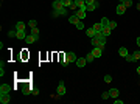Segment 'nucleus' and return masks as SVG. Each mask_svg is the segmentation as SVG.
Returning <instances> with one entry per match:
<instances>
[{"instance_id": "nucleus-12", "label": "nucleus", "mask_w": 140, "mask_h": 104, "mask_svg": "<svg viewBox=\"0 0 140 104\" xmlns=\"http://www.w3.org/2000/svg\"><path fill=\"white\" fill-rule=\"evenodd\" d=\"M98 8V3L97 2H93V3H90V5H86V9L87 11H95Z\"/></svg>"}, {"instance_id": "nucleus-9", "label": "nucleus", "mask_w": 140, "mask_h": 104, "mask_svg": "<svg viewBox=\"0 0 140 104\" xmlns=\"http://www.w3.org/2000/svg\"><path fill=\"white\" fill-rule=\"evenodd\" d=\"M79 20H81V19H79L76 14H73V16H70V17H69V22H70V24H73V25H76Z\"/></svg>"}, {"instance_id": "nucleus-5", "label": "nucleus", "mask_w": 140, "mask_h": 104, "mask_svg": "<svg viewBox=\"0 0 140 104\" xmlns=\"http://www.w3.org/2000/svg\"><path fill=\"white\" fill-rule=\"evenodd\" d=\"M92 54L95 56V57H101V54H103V48H100V47H93Z\"/></svg>"}, {"instance_id": "nucleus-13", "label": "nucleus", "mask_w": 140, "mask_h": 104, "mask_svg": "<svg viewBox=\"0 0 140 104\" xmlns=\"http://www.w3.org/2000/svg\"><path fill=\"white\" fill-rule=\"evenodd\" d=\"M95 28H93V26H90V28H87V30H86V34H87V36H89V37H93V36H95Z\"/></svg>"}, {"instance_id": "nucleus-44", "label": "nucleus", "mask_w": 140, "mask_h": 104, "mask_svg": "<svg viewBox=\"0 0 140 104\" xmlns=\"http://www.w3.org/2000/svg\"><path fill=\"white\" fill-rule=\"evenodd\" d=\"M137 73H139V75H140V65H139V67H137Z\"/></svg>"}, {"instance_id": "nucleus-17", "label": "nucleus", "mask_w": 140, "mask_h": 104, "mask_svg": "<svg viewBox=\"0 0 140 104\" xmlns=\"http://www.w3.org/2000/svg\"><path fill=\"white\" fill-rule=\"evenodd\" d=\"M101 31H103V34H104L106 37H107V36H110V33H112V30H110L109 26H103V30H101Z\"/></svg>"}, {"instance_id": "nucleus-36", "label": "nucleus", "mask_w": 140, "mask_h": 104, "mask_svg": "<svg viewBox=\"0 0 140 104\" xmlns=\"http://www.w3.org/2000/svg\"><path fill=\"white\" fill-rule=\"evenodd\" d=\"M107 98H110L109 92H104V93H103V100H107Z\"/></svg>"}, {"instance_id": "nucleus-2", "label": "nucleus", "mask_w": 140, "mask_h": 104, "mask_svg": "<svg viewBox=\"0 0 140 104\" xmlns=\"http://www.w3.org/2000/svg\"><path fill=\"white\" fill-rule=\"evenodd\" d=\"M86 13H87V9H86V6H84V8H78V9H76V13H75V14H76V16L79 17V19L83 20L84 17H86Z\"/></svg>"}, {"instance_id": "nucleus-41", "label": "nucleus", "mask_w": 140, "mask_h": 104, "mask_svg": "<svg viewBox=\"0 0 140 104\" xmlns=\"http://www.w3.org/2000/svg\"><path fill=\"white\" fill-rule=\"evenodd\" d=\"M114 103H115V104H123V101H121V100H117V98L114 100Z\"/></svg>"}, {"instance_id": "nucleus-20", "label": "nucleus", "mask_w": 140, "mask_h": 104, "mask_svg": "<svg viewBox=\"0 0 140 104\" xmlns=\"http://www.w3.org/2000/svg\"><path fill=\"white\" fill-rule=\"evenodd\" d=\"M92 26L95 28V31H101V30H103V25H101V22H98V24H93Z\"/></svg>"}, {"instance_id": "nucleus-21", "label": "nucleus", "mask_w": 140, "mask_h": 104, "mask_svg": "<svg viewBox=\"0 0 140 104\" xmlns=\"http://www.w3.org/2000/svg\"><path fill=\"white\" fill-rule=\"evenodd\" d=\"M31 34H33V36H36V37L39 39L40 33H39V30H37V26H36V28H31Z\"/></svg>"}, {"instance_id": "nucleus-10", "label": "nucleus", "mask_w": 140, "mask_h": 104, "mask_svg": "<svg viewBox=\"0 0 140 104\" xmlns=\"http://www.w3.org/2000/svg\"><path fill=\"white\" fill-rule=\"evenodd\" d=\"M9 101H11L9 93H8V95H0V103H2V104H8Z\"/></svg>"}, {"instance_id": "nucleus-14", "label": "nucleus", "mask_w": 140, "mask_h": 104, "mask_svg": "<svg viewBox=\"0 0 140 104\" xmlns=\"http://www.w3.org/2000/svg\"><path fill=\"white\" fill-rule=\"evenodd\" d=\"M118 93H120V92L117 90V89H110V90H109V95H110V98H114V100L118 96Z\"/></svg>"}, {"instance_id": "nucleus-3", "label": "nucleus", "mask_w": 140, "mask_h": 104, "mask_svg": "<svg viewBox=\"0 0 140 104\" xmlns=\"http://www.w3.org/2000/svg\"><path fill=\"white\" fill-rule=\"evenodd\" d=\"M58 95H66V85H64V81H59V85H58Z\"/></svg>"}, {"instance_id": "nucleus-34", "label": "nucleus", "mask_w": 140, "mask_h": 104, "mask_svg": "<svg viewBox=\"0 0 140 104\" xmlns=\"http://www.w3.org/2000/svg\"><path fill=\"white\" fill-rule=\"evenodd\" d=\"M69 8H70V9H73V11H76V9H78V6H76V5H75V2H73L72 5H70Z\"/></svg>"}, {"instance_id": "nucleus-22", "label": "nucleus", "mask_w": 140, "mask_h": 104, "mask_svg": "<svg viewBox=\"0 0 140 104\" xmlns=\"http://www.w3.org/2000/svg\"><path fill=\"white\" fill-rule=\"evenodd\" d=\"M92 45H93V47H98V45H100V39L93 36V37H92Z\"/></svg>"}, {"instance_id": "nucleus-7", "label": "nucleus", "mask_w": 140, "mask_h": 104, "mask_svg": "<svg viewBox=\"0 0 140 104\" xmlns=\"http://www.w3.org/2000/svg\"><path fill=\"white\" fill-rule=\"evenodd\" d=\"M61 8H64V3L61 2V0H55V2H53V9L55 11H59Z\"/></svg>"}, {"instance_id": "nucleus-30", "label": "nucleus", "mask_w": 140, "mask_h": 104, "mask_svg": "<svg viewBox=\"0 0 140 104\" xmlns=\"http://www.w3.org/2000/svg\"><path fill=\"white\" fill-rule=\"evenodd\" d=\"M75 26H76L78 30H84V24H83V20H79V22H78V24L75 25Z\"/></svg>"}, {"instance_id": "nucleus-16", "label": "nucleus", "mask_w": 140, "mask_h": 104, "mask_svg": "<svg viewBox=\"0 0 140 104\" xmlns=\"http://www.w3.org/2000/svg\"><path fill=\"white\" fill-rule=\"evenodd\" d=\"M67 56H69V61H70V62H76V54H75V53L69 51V53H67Z\"/></svg>"}, {"instance_id": "nucleus-15", "label": "nucleus", "mask_w": 140, "mask_h": 104, "mask_svg": "<svg viewBox=\"0 0 140 104\" xmlns=\"http://www.w3.org/2000/svg\"><path fill=\"white\" fill-rule=\"evenodd\" d=\"M75 5H76L78 8H84L86 6V0H73Z\"/></svg>"}, {"instance_id": "nucleus-26", "label": "nucleus", "mask_w": 140, "mask_h": 104, "mask_svg": "<svg viewBox=\"0 0 140 104\" xmlns=\"http://www.w3.org/2000/svg\"><path fill=\"white\" fill-rule=\"evenodd\" d=\"M101 25L103 26H107L109 25V19H107V17H103V19H101Z\"/></svg>"}, {"instance_id": "nucleus-32", "label": "nucleus", "mask_w": 140, "mask_h": 104, "mask_svg": "<svg viewBox=\"0 0 140 104\" xmlns=\"http://www.w3.org/2000/svg\"><path fill=\"white\" fill-rule=\"evenodd\" d=\"M123 5H125L126 8H129V6H132V0H125V2H123Z\"/></svg>"}, {"instance_id": "nucleus-19", "label": "nucleus", "mask_w": 140, "mask_h": 104, "mask_svg": "<svg viewBox=\"0 0 140 104\" xmlns=\"http://www.w3.org/2000/svg\"><path fill=\"white\" fill-rule=\"evenodd\" d=\"M118 54H120V56H123V57H125V56L128 54V48H126V47H121V48L118 50Z\"/></svg>"}, {"instance_id": "nucleus-23", "label": "nucleus", "mask_w": 140, "mask_h": 104, "mask_svg": "<svg viewBox=\"0 0 140 104\" xmlns=\"http://www.w3.org/2000/svg\"><path fill=\"white\" fill-rule=\"evenodd\" d=\"M86 59H87V62H92L93 59H95V56L92 54V51H90V53H87V56H86Z\"/></svg>"}, {"instance_id": "nucleus-18", "label": "nucleus", "mask_w": 140, "mask_h": 104, "mask_svg": "<svg viewBox=\"0 0 140 104\" xmlns=\"http://www.w3.org/2000/svg\"><path fill=\"white\" fill-rule=\"evenodd\" d=\"M25 28H27V25L23 24V22H17L16 24V30H23L25 31Z\"/></svg>"}, {"instance_id": "nucleus-27", "label": "nucleus", "mask_w": 140, "mask_h": 104, "mask_svg": "<svg viewBox=\"0 0 140 104\" xmlns=\"http://www.w3.org/2000/svg\"><path fill=\"white\" fill-rule=\"evenodd\" d=\"M28 26H30V28H36L37 26V22L36 20H30V22H28Z\"/></svg>"}, {"instance_id": "nucleus-33", "label": "nucleus", "mask_w": 140, "mask_h": 104, "mask_svg": "<svg viewBox=\"0 0 140 104\" xmlns=\"http://www.w3.org/2000/svg\"><path fill=\"white\" fill-rule=\"evenodd\" d=\"M109 28H110V30H114V28H117V24H115V22H109V25H107Z\"/></svg>"}, {"instance_id": "nucleus-24", "label": "nucleus", "mask_w": 140, "mask_h": 104, "mask_svg": "<svg viewBox=\"0 0 140 104\" xmlns=\"http://www.w3.org/2000/svg\"><path fill=\"white\" fill-rule=\"evenodd\" d=\"M61 2L64 3V6H66V8H69V6H70V5H72V3H73V0H61Z\"/></svg>"}, {"instance_id": "nucleus-46", "label": "nucleus", "mask_w": 140, "mask_h": 104, "mask_svg": "<svg viewBox=\"0 0 140 104\" xmlns=\"http://www.w3.org/2000/svg\"><path fill=\"white\" fill-rule=\"evenodd\" d=\"M118 2H120V3H123V2H125V0H118Z\"/></svg>"}, {"instance_id": "nucleus-38", "label": "nucleus", "mask_w": 140, "mask_h": 104, "mask_svg": "<svg viewBox=\"0 0 140 104\" xmlns=\"http://www.w3.org/2000/svg\"><path fill=\"white\" fill-rule=\"evenodd\" d=\"M0 76H5V68L0 67Z\"/></svg>"}, {"instance_id": "nucleus-40", "label": "nucleus", "mask_w": 140, "mask_h": 104, "mask_svg": "<svg viewBox=\"0 0 140 104\" xmlns=\"http://www.w3.org/2000/svg\"><path fill=\"white\" fill-rule=\"evenodd\" d=\"M51 16H53V17H58V16H59V13H58V11H55V9H53V13H51Z\"/></svg>"}, {"instance_id": "nucleus-43", "label": "nucleus", "mask_w": 140, "mask_h": 104, "mask_svg": "<svg viewBox=\"0 0 140 104\" xmlns=\"http://www.w3.org/2000/svg\"><path fill=\"white\" fill-rule=\"evenodd\" d=\"M136 42H137V45L140 47V37H137V40H136Z\"/></svg>"}, {"instance_id": "nucleus-25", "label": "nucleus", "mask_w": 140, "mask_h": 104, "mask_svg": "<svg viewBox=\"0 0 140 104\" xmlns=\"http://www.w3.org/2000/svg\"><path fill=\"white\" fill-rule=\"evenodd\" d=\"M104 82L110 84V82H112V76H110V75H106V76H104Z\"/></svg>"}, {"instance_id": "nucleus-42", "label": "nucleus", "mask_w": 140, "mask_h": 104, "mask_svg": "<svg viewBox=\"0 0 140 104\" xmlns=\"http://www.w3.org/2000/svg\"><path fill=\"white\" fill-rule=\"evenodd\" d=\"M93 2H97V0H86V5H90V3H93Z\"/></svg>"}, {"instance_id": "nucleus-4", "label": "nucleus", "mask_w": 140, "mask_h": 104, "mask_svg": "<svg viewBox=\"0 0 140 104\" xmlns=\"http://www.w3.org/2000/svg\"><path fill=\"white\" fill-rule=\"evenodd\" d=\"M115 11H117V14H125L126 13V6H125V5L123 3H118V5H117V8H115Z\"/></svg>"}, {"instance_id": "nucleus-37", "label": "nucleus", "mask_w": 140, "mask_h": 104, "mask_svg": "<svg viewBox=\"0 0 140 104\" xmlns=\"http://www.w3.org/2000/svg\"><path fill=\"white\" fill-rule=\"evenodd\" d=\"M16 33H17V30H16V31H9V33H8V36H9V37H14V36H16Z\"/></svg>"}, {"instance_id": "nucleus-28", "label": "nucleus", "mask_w": 140, "mask_h": 104, "mask_svg": "<svg viewBox=\"0 0 140 104\" xmlns=\"http://www.w3.org/2000/svg\"><path fill=\"white\" fill-rule=\"evenodd\" d=\"M132 56H134V59H140V50H136V51H134V53H132Z\"/></svg>"}, {"instance_id": "nucleus-31", "label": "nucleus", "mask_w": 140, "mask_h": 104, "mask_svg": "<svg viewBox=\"0 0 140 104\" xmlns=\"http://www.w3.org/2000/svg\"><path fill=\"white\" fill-rule=\"evenodd\" d=\"M125 59H126L128 62H132V61H136V59H134V56H132V54H126V56H125Z\"/></svg>"}, {"instance_id": "nucleus-8", "label": "nucleus", "mask_w": 140, "mask_h": 104, "mask_svg": "<svg viewBox=\"0 0 140 104\" xmlns=\"http://www.w3.org/2000/svg\"><path fill=\"white\" fill-rule=\"evenodd\" d=\"M37 37L36 36H33V34H27V37H25V42L27 44H33V42H36Z\"/></svg>"}, {"instance_id": "nucleus-11", "label": "nucleus", "mask_w": 140, "mask_h": 104, "mask_svg": "<svg viewBox=\"0 0 140 104\" xmlns=\"http://www.w3.org/2000/svg\"><path fill=\"white\" fill-rule=\"evenodd\" d=\"M27 37V33L23 31V30H17L16 33V39H25Z\"/></svg>"}, {"instance_id": "nucleus-39", "label": "nucleus", "mask_w": 140, "mask_h": 104, "mask_svg": "<svg viewBox=\"0 0 140 104\" xmlns=\"http://www.w3.org/2000/svg\"><path fill=\"white\" fill-rule=\"evenodd\" d=\"M37 93H39L37 89H33V90H31V95H37Z\"/></svg>"}, {"instance_id": "nucleus-35", "label": "nucleus", "mask_w": 140, "mask_h": 104, "mask_svg": "<svg viewBox=\"0 0 140 104\" xmlns=\"http://www.w3.org/2000/svg\"><path fill=\"white\" fill-rule=\"evenodd\" d=\"M58 13H59V16H64V14H66V6H64V8H61L59 11H58Z\"/></svg>"}, {"instance_id": "nucleus-6", "label": "nucleus", "mask_w": 140, "mask_h": 104, "mask_svg": "<svg viewBox=\"0 0 140 104\" xmlns=\"http://www.w3.org/2000/svg\"><path fill=\"white\" fill-rule=\"evenodd\" d=\"M86 64H87V59H86V57H78V59H76V65H78L79 68L86 67Z\"/></svg>"}, {"instance_id": "nucleus-45", "label": "nucleus", "mask_w": 140, "mask_h": 104, "mask_svg": "<svg viewBox=\"0 0 140 104\" xmlns=\"http://www.w3.org/2000/svg\"><path fill=\"white\" fill-rule=\"evenodd\" d=\"M137 9H139V11H140V3H139V5H137Z\"/></svg>"}, {"instance_id": "nucleus-1", "label": "nucleus", "mask_w": 140, "mask_h": 104, "mask_svg": "<svg viewBox=\"0 0 140 104\" xmlns=\"http://www.w3.org/2000/svg\"><path fill=\"white\" fill-rule=\"evenodd\" d=\"M11 92V85L9 84H2L0 85V95H8Z\"/></svg>"}, {"instance_id": "nucleus-29", "label": "nucleus", "mask_w": 140, "mask_h": 104, "mask_svg": "<svg viewBox=\"0 0 140 104\" xmlns=\"http://www.w3.org/2000/svg\"><path fill=\"white\" fill-rule=\"evenodd\" d=\"M22 93H23V95L31 93V89H30V87H23V89H22Z\"/></svg>"}]
</instances>
